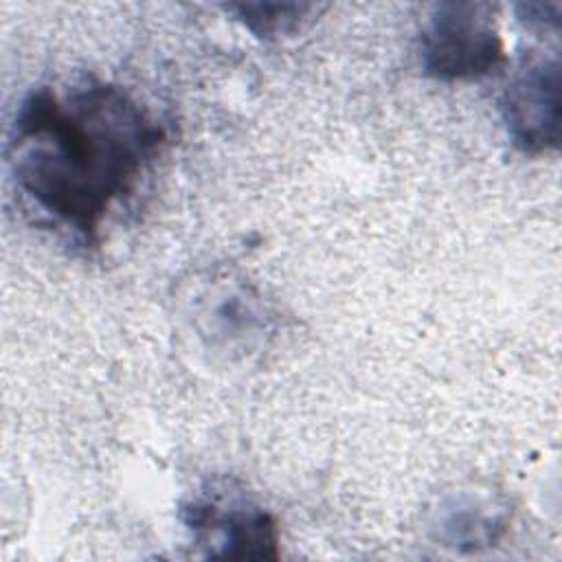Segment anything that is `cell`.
I'll return each mask as SVG.
<instances>
[{"label": "cell", "mask_w": 562, "mask_h": 562, "mask_svg": "<svg viewBox=\"0 0 562 562\" xmlns=\"http://www.w3.org/2000/svg\"><path fill=\"white\" fill-rule=\"evenodd\" d=\"M180 520L195 542L209 547V558L277 560L279 527L270 512L248 498L202 494L180 505Z\"/></svg>", "instance_id": "277c9868"}, {"label": "cell", "mask_w": 562, "mask_h": 562, "mask_svg": "<svg viewBox=\"0 0 562 562\" xmlns=\"http://www.w3.org/2000/svg\"><path fill=\"white\" fill-rule=\"evenodd\" d=\"M169 140L167 127L123 86L83 77L70 90L31 88L9 136V165L24 198L86 248Z\"/></svg>", "instance_id": "6da1fadb"}, {"label": "cell", "mask_w": 562, "mask_h": 562, "mask_svg": "<svg viewBox=\"0 0 562 562\" xmlns=\"http://www.w3.org/2000/svg\"><path fill=\"white\" fill-rule=\"evenodd\" d=\"M560 2H520L516 4V15L529 29L547 31L560 29Z\"/></svg>", "instance_id": "52a82bcc"}, {"label": "cell", "mask_w": 562, "mask_h": 562, "mask_svg": "<svg viewBox=\"0 0 562 562\" xmlns=\"http://www.w3.org/2000/svg\"><path fill=\"white\" fill-rule=\"evenodd\" d=\"M437 538L457 551H476L492 547L507 529V514L503 509L487 512V507L472 501H457L439 509Z\"/></svg>", "instance_id": "5b68a950"}, {"label": "cell", "mask_w": 562, "mask_h": 562, "mask_svg": "<svg viewBox=\"0 0 562 562\" xmlns=\"http://www.w3.org/2000/svg\"><path fill=\"white\" fill-rule=\"evenodd\" d=\"M314 9L305 2H231L224 11L233 13L252 35L272 40L292 33L301 20Z\"/></svg>", "instance_id": "8992f818"}, {"label": "cell", "mask_w": 562, "mask_h": 562, "mask_svg": "<svg viewBox=\"0 0 562 562\" xmlns=\"http://www.w3.org/2000/svg\"><path fill=\"white\" fill-rule=\"evenodd\" d=\"M501 116L518 151L540 156L560 147L562 70L558 53L522 59L503 90Z\"/></svg>", "instance_id": "3957f363"}, {"label": "cell", "mask_w": 562, "mask_h": 562, "mask_svg": "<svg viewBox=\"0 0 562 562\" xmlns=\"http://www.w3.org/2000/svg\"><path fill=\"white\" fill-rule=\"evenodd\" d=\"M505 64V44L490 2H437L419 33L422 72L441 83L476 81Z\"/></svg>", "instance_id": "7a4b0ae2"}]
</instances>
